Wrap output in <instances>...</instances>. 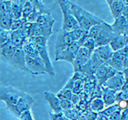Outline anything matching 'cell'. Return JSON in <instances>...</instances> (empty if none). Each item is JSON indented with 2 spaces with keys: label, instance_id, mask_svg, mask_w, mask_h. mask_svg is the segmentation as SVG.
I'll list each match as a JSON object with an SVG mask.
<instances>
[{
  "label": "cell",
  "instance_id": "obj_1",
  "mask_svg": "<svg viewBox=\"0 0 128 120\" xmlns=\"http://www.w3.org/2000/svg\"><path fill=\"white\" fill-rule=\"evenodd\" d=\"M0 56L4 63L27 72L26 53L22 48L15 47L9 41L0 45Z\"/></svg>",
  "mask_w": 128,
  "mask_h": 120
},
{
  "label": "cell",
  "instance_id": "obj_2",
  "mask_svg": "<svg viewBox=\"0 0 128 120\" xmlns=\"http://www.w3.org/2000/svg\"><path fill=\"white\" fill-rule=\"evenodd\" d=\"M70 5L72 14L78 21L79 26L86 31H89L91 28L93 27L94 25L102 24L104 22V20L100 17L96 16L92 13L86 11L85 9H83L82 7L75 3L70 1Z\"/></svg>",
  "mask_w": 128,
  "mask_h": 120
},
{
  "label": "cell",
  "instance_id": "obj_3",
  "mask_svg": "<svg viewBox=\"0 0 128 120\" xmlns=\"http://www.w3.org/2000/svg\"><path fill=\"white\" fill-rule=\"evenodd\" d=\"M61 10L62 13L63 21H62V30L64 31H72L79 27V24L71 9L70 1L69 0H57Z\"/></svg>",
  "mask_w": 128,
  "mask_h": 120
},
{
  "label": "cell",
  "instance_id": "obj_4",
  "mask_svg": "<svg viewBox=\"0 0 128 120\" xmlns=\"http://www.w3.org/2000/svg\"><path fill=\"white\" fill-rule=\"evenodd\" d=\"M25 92L15 88L12 86L0 87V99L5 103L6 107L14 105L18 99L24 95Z\"/></svg>",
  "mask_w": 128,
  "mask_h": 120
},
{
  "label": "cell",
  "instance_id": "obj_5",
  "mask_svg": "<svg viewBox=\"0 0 128 120\" xmlns=\"http://www.w3.org/2000/svg\"><path fill=\"white\" fill-rule=\"evenodd\" d=\"M33 103H34V99H33L31 95H29L28 93H24V95L18 99V101L17 102L16 104L8 106L7 109L14 116L17 117V118H19L20 115L24 112L31 109Z\"/></svg>",
  "mask_w": 128,
  "mask_h": 120
},
{
  "label": "cell",
  "instance_id": "obj_6",
  "mask_svg": "<svg viewBox=\"0 0 128 120\" xmlns=\"http://www.w3.org/2000/svg\"><path fill=\"white\" fill-rule=\"evenodd\" d=\"M26 68L27 72L32 75H41L48 73L45 64L41 57L32 58L26 56Z\"/></svg>",
  "mask_w": 128,
  "mask_h": 120
},
{
  "label": "cell",
  "instance_id": "obj_7",
  "mask_svg": "<svg viewBox=\"0 0 128 120\" xmlns=\"http://www.w3.org/2000/svg\"><path fill=\"white\" fill-rule=\"evenodd\" d=\"M115 36H116V34L113 31L112 26L104 21L102 24L101 32H100L98 36L95 39L96 48L110 44V43L112 42V40L114 39Z\"/></svg>",
  "mask_w": 128,
  "mask_h": 120
},
{
  "label": "cell",
  "instance_id": "obj_8",
  "mask_svg": "<svg viewBox=\"0 0 128 120\" xmlns=\"http://www.w3.org/2000/svg\"><path fill=\"white\" fill-rule=\"evenodd\" d=\"M73 43H76L75 39L73 38V35L72 34V31L68 32L64 31L62 29L58 35L57 41L55 44V57L58 56L61 52H62L64 49H66L68 46L72 44Z\"/></svg>",
  "mask_w": 128,
  "mask_h": 120
},
{
  "label": "cell",
  "instance_id": "obj_9",
  "mask_svg": "<svg viewBox=\"0 0 128 120\" xmlns=\"http://www.w3.org/2000/svg\"><path fill=\"white\" fill-rule=\"evenodd\" d=\"M104 62L97 56L95 53H92L90 59L81 68L80 72L82 73L84 75H86L88 78H91L95 76L97 69L102 64H103Z\"/></svg>",
  "mask_w": 128,
  "mask_h": 120
},
{
  "label": "cell",
  "instance_id": "obj_10",
  "mask_svg": "<svg viewBox=\"0 0 128 120\" xmlns=\"http://www.w3.org/2000/svg\"><path fill=\"white\" fill-rule=\"evenodd\" d=\"M117 72L118 71H116L113 68H112L108 63H104L103 64L100 66L95 74V77L97 80V85L99 86L104 85V83L109 78H111L112 76L116 74Z\"/></svg>",
  "mask_w": 128,
  "mask_h": 120
},
{
  "label": "cell",
  "instance_id": "obj_11",
  "mask_svg": "<svg viewBox=\"0 0 128 120\" xmlns=\"http://www.w3.org/2000/svg\"><path fill=\"white\" fill-rule=\"evenodd\" d=\"M81 46L78 42L73 43L72 44L68 46L66 49H64L62 52H61L58 56H56L54 60L56 62H58V61H66V62L72 64Z\"/></svg>",
  "mask_w": 128,
  "mask_h": 120
},
{
  "label": "cell",
  "instance_id": "obj_12",
  "mask_svg": "<svg viewBox=\"0 0 128 120\" xmlns=\"http://www.w3.org/2000/svg\"><path fill=\"white\" fill-rule=\"evenodd\" d=\"M92 53H93L89 51L86 48L82 46V47L79 48L78 54H76L75 59H74L72 63L74 72H78V71H80L81 68L90 59Z\"/></svg>",
  "mask_w": 128,
  "mask_h": 120
},
{
  "label": "cell",
  "instance_id": "obj_13",
  "mask_svg": "<svg viewBox=\"0 0 128 120\" xmlns=\"http://www.w3.org/2000/svg\"><path fill=\"white\" fill-rule=\"evenodd\" d=\"M125 82H126V78H125L124 73L123 71H121V72H117L114 76H112L111 78H109L104 83L103 86L113 89L116 92H120L122 91Z\"/></svg>",
  "mask_w": 128,
  "mask_h": 120
},
{
  "label": "cell",
  "instance_id": "obj_14",
  "mask_svg": "<svg viewBox=\"0 0 128 120\" xmlns=\"http://www.w3.org/2000/svg\"><path fill=\"white\" fill-rule=\"evenodd\" d=\"M28 39L27 34H25L24 29H18V30H11V38L10 42L12 45L18 48H22L25 42Z\"/></svg>",
  "mask_w": 128,
  "mask_h": 120
},
{
  "label": "cell",
  "instance_id": "obj_15",
  "mask_svg": "<svg viewBox=\"0 0 128 120\" xmlns=\"http://www.w3.org/2000/svg\"><path fill=\"white\" fill-rule=\"evenodd\" d=\"M36 47L38 48V53H39L41 58H42V60L43 61V63H44V64H45L48 74L53 76L55 74V71L52 64V62H51L49 54H48V47H41V46H38L37 44H36Z\"/></svg>",
  "mask_w": 128,
  "mask_h": 120
},
{
  "label": "cell",
  "instance_id": "obj_16",
  "mask_svg": "<svg viewBox=\"0 0 128 120\" xmlns=\"http://www.w3.org/2000/svg\"><path fill=\"white\" fill-rule=\"evenodd\" d=\"M14 18L9 13L7 12L4 5L1 4V9H0V27L4 30H11L12 23H14Z\"/></svg>",
  "mask_w": 128,
  "mask_h": 120
},
{
  "label": "cell",
  "instance_id": "obj_17",
  "mask_svg": "<svg viewBox=\"0 0 128 120\" xmlns=\"http://www.w3.org/2000/svg\"><path fill=\"white\" fill-rule=\"evenodd\" d=\"M112 26L116 35H128L126 19L123 15L115 19V21Z\"/></svg>",
  "mask_w": 128,
  "mask_h": 120
},
{
  "label": "cell",
  "instance_id": "obj_18",
  "mask_svg": "<svg viewBox=\"0 0 128 120\" xmlns=\"http://www.w3.org/2000/svg\"><path fill=\"white\" fill-rule=\"evenodd\" d=\"M45 99L49 103V106L53 113H62V108L61 107L60 98H58L57 94L52 93V92H45L44 93Z\"/></svg>",
  "mask_w": 128,
  "mask_h": 120
},
{
  "label": "cell",
  "instance_id": "obj_19",
  "mask_svg": "<svg viewBox=\"0 0 128 120\" xmlns=\"http://www.w3.org/2000/svg\"><path fill=\"white\" fill-rule=\"evenodd\" d=\"M93 53H95L104 63H107V61L112 57L114 51L112 50L110 44H106L104 46H101V47H97Z\"/></svg>",
  "mask_w": 128,
  "mask_h": 120
},
{
  "label": "cell",
  "instance_id": "obj_20",
  "mask_svg": "<svg viewBox=\"0 0 128 120\" xmlns=\"http://www.w3.org/2000/svg\"><path fill=\"white\" fill-rule=\"evenodd\" d=\"M102 99H103L106 107L112 105L116 103V93L113 89L107 88L106 86L102 85Z\"/></svg>",
  "mask_w": 128,
  "mask_h": 120
},
{
  "label": "cell",
  "instance_id": "obj_21",
  "mask_svg": "<svg viewBox=\"0 0 128 120\" xmlns=\"http://www.w3.org/2000/svg\"><path fill=\"white\" fill-rule=\"evenodd\" d=\"M124 59H125V58L122 57L118 52H114L112 57L107 61L106 63H108L112 68H113L114 69H116V71L121 72V71H123L124 69V68H123Z\"/></svg>",
  "mask_w": 128,
  "mask_h": 120
},
{
  "label": "cell",
  "instance_id": "obj_22",
  "mask_svg": "<svg viewBox=\"0 0 128 120\" xmlns=\"http://www.w3.org/2000/svg\"><path fill=\"white\" fill-rule=\"evenodd\" d=\"M126 35H116L114 39L110 43V46L112 47L114 52H116L126 45Z\"/></svg>",
  "mask_w": 128,
  "mask_h": 120
},
{
  "label": "cell",
  "instance_id": "obj_23",
  "mask_svg": "<svg viewBox=\"0 0 128 120\" xmlns=\"http://www.w3.org/2000/svg\"><path fill=\"white\" fill-rule=\"evenodd\" d=\"M126 7V5L124 4V3L122 2V0H116L114 1L110 6V10L113 16L114 19H116L120 16H122L123 14L124 9Z\"/></svg>",
  "mask_w": 128,
  "mask_h": 120
},
{
  "label": "cell",
  "instance_id": "obj_24",
  "mask_svg": "<svg viewBox=\"0 0 128 120\" xmlns=\"http://www.w3.org/2000/svg\"><path fill=\"white\" fill-rule=\"evenodd\" d=\"M90 108L96 113H100L106 108L102 98H95L90 100Z\"/></svg>",
  "mask_w": 128,
  "mask_h": 120
},
{
  "label": "cell",
  "instance_id": "obj_25",
  "mask_svg": "<svg viewBox=\"0 0 128 120\" xmlns=\"http://www.w3.org/2000/svg\"><path fill=\"white\" fill-rule=\"evenodd\" d=\"M38 24L42 25H48V26L53 27V24L55 23V19H53L51 14H43L38 16L37 22Z\"/></svg>",
  "mask_w": 128,
  "mask_h": 120
},
{
  "label": "cell",
  "instance_id": "obj_26",
  "mask_svg": "<svg viewBox=\"0 0 128 120\" xmlns=\"http://www.w3.org/2000/svg\"><path fill=\"white\" fill-rule=\"evenodd\" d=\"M62 113L66 118H68L71 120H78L79 118V117L82 114V113L76 107H73V108H72L63 110Z\"/></svg>",
  "mask_w": 128,
  "mask_h": 120
},
{
  "label": "cell",
  "instance_id": "obj_27",
  "mask_svg": "<svg viewBox=\"0 0 128 120\" xmlns=\"http://www.w3.org/2000/svg\"><path fill=\"white\" fill-rule=\"evenodd\" d=\"M33 9H34V8H33L32 2L30 1V0H28V1L25 3L24 9H22V19L27 20L29 15L33 12Z\"/></svg>",
  "mask_w": 128,
  "mask_h": 120
},
{
  "label": "cell",
  "instance_id": "obj_28",
  "mask_svg": "<svg viewBox=\"0 0 128 120\" xmlns=\"http://www.w3.org/2000/svg\"><path fill=\"white\" fill-rule=\"evenodd\" d=\"M28 39L32 41L35 44H37L41 47H48V40L49 38L45 36H34L28 38Z\"/></svg>",
  "mask_w": 128,
  "mask_h": 120
},
{
  "label": "cell",
  "instance_id": "obj_29",
  "mask_svg": "<svg viewBox=\"0 0 128 120\" xmlns=\"http://www.w3.org/2000/svg\"><path fill=\"white\" fill-rule=\"evenodd\" d=\"M118 110H120L119 105H118V103H116L112 104V105L106 107V108H105L102 112H100V113L103 114V115H105V116L110 117L112 113H114L115 112H116Z\"/></svg>",
  "mask_w": 128,
  "mask_h": 120
},
{
  "label": "cell",
  "instance_id": "obj_30",
  "mask_svg": "<svg viewBox=\"0 0 128 120\" xmlns=\"http://www.w3.org/2000/svg\"><path fill=\"white\" fill-rule=\"evenodd\" d=\"M73 92L72 89L68 88H64L61 91H59L57 93V95L58 96L59 98H63V99H68V100H71L72 97Z\"/></svg>",
  "mask_w": 128,
  "mask_h": 120
},
{
  "label": "cell",
  "instance_id": "obj_31",
  "mask_svg": "<svg viewBox=\"0 0 128 120\" xmlns=\"http://www.w3.org/2000/svg\"><path fill=\"white\" fill-rule=\"evenodd\" d=\"M10 38H11V30H0V45L4 44L10 41Z\"/></svg>",
  "mask_w": 128,
  "mask_h": 120
},
{
  "label": "cell",
  "instance_id": "obj_32",
  "mask_svg": "<svg viewBox=\"0 0 128 120\" xmlns=\"http://www.w3.org/2000/svg\"><path fill=\"white\" fill-rule=\"evenodd\" d=\"M83 47L86 48L89 51H91L92 53H93L95 49L96 48V41L92 38H88L84 44L82 45Z\"/></svg>",
  "mask_w": 128,
  "mask_h": 120
},
{
  "label": "cell",
  "instance_id": "obj_33",
  "mask_svg": "<svg viewBox=\"0 0 128 120\" xmlns=\"http://www.w3.org/2000/svg\"><path fill=\"white\" fill-rule=\"evenodd\" d=\"M28 21L26 19H15L14 20V23H12V29L11 30H18V29H21L24 28V24H26Z\"/></svg>",
  "mask_w": 128,
  "mask_h": 120
},
{
  "label": "cell",
  "instance_id": "obj_34",
  "mask_svg": "<svg viewBox=\"0 0 128 120\" xmlns=\"http://www.w3.org/2000/svg\"><path fill=\"white\" fill-rule=\"evenodd\" d=\"M83 114L85 115V117L88 120H96L97 118H98V115H99V113H96V112L93 111L90 107L86 109V111L84 112Z\"/></svg>",
  "mask_w": 128,
  "mask_h": 120
},
{
  "label": "cell",
  "instance_id": "obj_35",
  "mask_svg": "<svg viewBox=\"0 0 128 120\" xmlns=\"http://www.w3.org/2000/svg\"><path fill=\"white\" fill-rule=\"evenodd\" d=\"M60 103H61V107L63 110H66V109L72 108L73 107H76L73 104V103L71 100H68V99H63V98H60Z\"/></svg>",
  "mask_w": 128,
  "mask_h": 120
},
{
  "label": "cell",
  "instance_id": "obj_36",
  "mask_svg": "<svg viewBox=\"0 0 128 120\" xmlns=\"http://www.w3.org/2000/svg\"><path fill=\"white\" fill-rule=\"evenodd\" d=\"M50 120H65L66 117L64 116L63 113H49Z\"/></svg>",
  "mask_w": 128,
  "mask_h": 120
},
{
  "label": "cell",
  "instance_id": "obj_37",
  "mask_svg": "<svg viewBox=\"0 0 128 120\" xmlns=\"http://www.w3.org/2000/svg\"><path fill=\"white\" fill-rule=\"evenodd\" d=\"M18 118L20 120H34V119H33L31 109L24 112V113H22L21 115H20V117H19Z\"/></svg>",
  "mask_w": 128,
  "mask_h": 120
},
{
  "label": "cell",
  "instance_id": "obj_38",
  "mask_svg": "<svg viewBox=\"0 0 128 120\" xmlns=\"http://www.w3.org/2000/svg\"><path fill=\"white\" fill-rule=\"evenodd\" d=\"M110 120H122V111L118 110L109 117Z\"/></svg>",
  "mask_w": 128,
  "mask_h": 120
},
{
  "label": "cell",
  "instance_id": "obj_39",
  "mask_svg": "<svg viewBox=\"0 0 128 120\" xmlns=\"http://www.w3.org/2000/svg\"><path fill=\"white\" fill-rule=\"evenodd\" d=\"M71 101L72 102L73 104L75 106H78L79 103H80V102H81V98H80V96H79V94L78 93H74L72 94V99H71Z\"/></svg>",
  "mask_w": 128,
  "mask_h": 120
},
{
  "label": "cell",
  "instance_id": "obj_40",
  "mask_svg": "<svg viewBox=\"0 0 128 120\" xmlns=\"http://www.w3.org/2000/svg\"><path fill=\"white\" fill-rule=\"evenodd\" d=\"M117 103H118L119 108L121 111H122L123 109L126 108L128 107V100H120L117 102Z\"/></svg>",
  "mask_w": 128,
  "mask_h": 120
},
{
  "label": "cell",
  "instance_id": "obj_41",
  "mask_svg": "<svg viewBox=\"0 0 128 120\" xmlns=\"http://www.w3.org/2000/svg\"><path fill=\"white\" fill-rule=\"evenodd\" d=\"M116 52H118L120 54H121L122 57H124L125 58H127L128 57V46L126 45L124 48H122V49L116 51Z\"/></svg>",
  "mask_w": 128,
  "mask_h": 120
},
{
  "label": "cell",
  "instance_id": "obj_42",
  "mask_svg": "<svg viewBox=\"0 0 128 120\" xmlns=\"http://www.w3.org/2000/svg\"><path fill=\"white\" fill-rule=\"evenodd\" d=\"M122 120H128V107L122 111Z\"/></svg>",
  "mask_w": 128,
  "mask_h": 120
},
{
  "label": "cell",
  "instance_id": "obj_43",
  "mask_svg": "<svg viewBox=\"0 0 128 120\" xmlns=\"http://www.w3.org/2000/svg\"><path fill=\"white\" fill-rule=\"evenodd\" d=\"M97 119H98V120H110L109 117L105 116V115H103V114H102L100 113H99V115H98V118H97Z\"/></svg>",
  "mask_w": 128,
  "mask_h": 120
},
{
  "label": "cell",
  "instance_id": "obj_44",
  "mask_svg": "<svg viewBox=\"0 0 128 120\" xmlns=\"http://www.w3.org/2000/svg\"><path fill=\"white\" fill-rule=\"evenodd\" d=\"M122 91H125V92H128V80L126 79V82H125L123 87H122Z\"/></svg>",
  "mask_w": 128,
  "mask_h": 120
},
{
  "label": "cell",
  "instance_id": "obj_45",
  "mask_svg": "<svg viewBox=\"0 0 128 120\" xmlns=\"http://www.w3.org/2000/svg\"><path fill=\"white\" fill-rule=\"evenodd\" d=\"M123 16L125 18H126L128 17V5H126V7H125V9H124V11H123Z\"/></svg>",
  "mask_w": 128,
  "mask_h": 120
},
{
  "label": "cell",
  "instance_id": "obj_46",
  "mask_svg": "<svg viewBox=\"0 0 128 120\" xmlns=\"http://www.w3.org/2000/svg\"><path fill=\"white\" fill-rule=\"evenodd\" d=\"M123 68H128V57L124 59V63H123Z\"/></svg>",
  "mask_w": 128,
  "mask_h": 120
},
{
  "label": "cell",
  "instance_id": "obj_47",
  "mask_svg": "<svg viewBox=\"0 0 128 120\" xmlns=\"http://www.w3.org/2000/svg\"><path fill=\"white\" fill-rule=\"evenodd\" d=\"M123 73H124V75H125L126 79L128 80V68H125V69H123Z\"/></svg>",
  "mask_w": 128,
  "mask_h": 120
},
{
  "label": "cell",
  "instance_id": "obj_48",
  "mask_svg": "<svg viewBox=\"0 0 128 120\" xmlns=\"http://www.w3.org/2000/svg\"><path fill=\"white\" fill-rule=\"evenodd\" d=\"M78 120H88V118H86V117H85V115H84V114L82 113L80 117H79V118Z\"/></svg>",
  "mask_w": 128,
  "mask_h": 120
},
{
  "label": "cell",
  "instance_id": "obj_49",
  "mask_svg": "<svg viewBox=\"0 0 128 120\" xmlns=\"http://www.w3.org/2000/svg\"><path fill=\"white\" fill-rule=\"evenodd\" d=\"M114 1H116V0H106V4H108V6L110 7L112 5V4L113 3Z\"/></svg>",
  "mask_w": 128,
  "mask_h": 120
},
{
  "label": "cell",
  "instance_id": "obj_50",
  "mask_svg": "<svg viewBox=\"0 0 128 120\" xmlns=\"http://www.w3.org/2000/svg\"><path fill=\"white\" fill-rule=\"evenodd\" d=\"M122 2L124 3V4L126 5H126H128V0H122Z\"/></svg>",
  "mask_w": 128,
  "mask_h": 120
},
{
  "label": "cell",
  "instance_id": "obj_51",
  "mask_svg": "<svg viewBox=\"0 0 128 120\" xmlns=\"http://www.w3.org/2000/svg\"><path fill=\"white\" fill-rule=\"evenodd\" d=\"M126 24H127V29H128V17H126Z\"/></svg>",
  "mask_w": 128,
  "mask_h": 120
},
{
  "label": "cell",
  "instance_id": "obj_52",
  "mask_svg": "<svg viewBox=\"0 0 128 120\" xmlns=\"http://www.w3.org/2000/svg\"><path fill=\"white\" fill-rule=\"evenodd\" d=\"M0 1H1V3H2V2H7V1H9V0H0Z\"/></svg>",
  "mask_w": 128,
  "mask_h": 120
},
{
  "label": "cell",
  "instance_id": "obj_53",
  "mask_svg": "<svg viewBox=\"0 0 128 120\" xmlns=\"http://www.w3.org/2000/svg\"><path fill=\"white\" fill-rule=\"evenodd\" d=\"M126 40H127V42H128V35H126Z\"/></svg>",
  "mask_w": 128,
  "mask_h": 120
},
{
  "label": "cell",
  "instance_id": "obj_54",
  "mask_svg": "<svg viewBox=\"0 0 128 120\" xmlns=\"http://www.w3.org/2000/svg\"><path fill=\"white\" fill-rule=\"evenodd\" d=\"M65 120H71V119H69V118H66V119Z\"/></svg>",
  "mask_w": 128,
  "mask_h": 120
},
{
  "label": "cell",
  "instance_id": "obj_55",
  "mask_svg": "<svg viewBox=\"0 0 128 120\" xmlns=\"http://www.w3.org/2000/svg\"><path fill=\"white\" fill-rule=\"evenodd\" d=\"M126 45H127V46H128V42H127V43H126Z\"/></svg>",
  "mask_w": 128,
  "mask_h": 120
},
{
  "label": "cell",
  "instance_id": "obj_56",
  "mask_svg": "<svg viewBox=\"0 0 128 120\" xmlns=\"http://www.w3.org/2000/svg\"><path fill=\"white\" fill-rule=\"evenodd\" d=\"M10 1H14V0H10Z\"/></svg>",
  "mask_w": 128,
  "mask_h": 120
},
{
  "label": "cell",
  "instance_id": "obj_57",
  "mask_svg": "<svg viewBox=\"0 0 128 120\" xmlns=\"http://www.w3.org/2000/svg\"><path fill=\"white\" fill-rule=\"evenodd\" d=\"M96 120H98V119H96Z\"/></svg>",
  "mask_w": 128,
  "mask_h": 120
}]
</instances>
